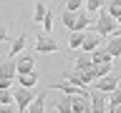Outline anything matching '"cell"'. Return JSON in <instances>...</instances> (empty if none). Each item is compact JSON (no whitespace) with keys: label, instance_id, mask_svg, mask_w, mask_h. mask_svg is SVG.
<instances>
[{"label":"cell","instance_id":"1","mask_svg":"<svg viewBox=\"0 0 121 113\" xmlns=\"http://www.w3.org/2000/svg\"><path fill=\"white\" fill-rule=\"evenodd\" d=\"M116 25H119L116 18H111V15L101 8V10H98V18H96V33H98L101 38H111L113 30H116Z\"/></svg>","mask_w":121,"mask_h":113},{"label":"cell","instance_id":"2","mask_svg":"<svg viewBox=\"0 0 121 113\" xmlns=\"http://www.w3.org/2000/svg\"><path fill=\"white\" fill-rule=\"evenodd\" d=\"M121 78H116V75H101V78H96V81L91 83V85H93V90H98V93H104V96H108V93H111V90H116L121 85Z\"/></svg>","mask_w":121,"mask_h":113},{"label":"cell","instance_id":"3","mask_svg":"<svg viewBox=\"0 0 121 113\" xmlns=\"http://www.w3.org/2000/svg\"><path fill=\"white\" fill-rule=\"evenodd\" d=\"M51 88H53V90H60V93H66V96H81V98H91L88 88H83V85H73V83L63 81V78H60L58 83H53Z\"/></svg>","mask_w":121,"mask_h":113},{"label":"cell","instance_id":"4","mask_svg":"<svg viewBox=\"0 0 121 113\" xmlns=\"http://www.w3.org/2000/svg\"><path fill=\"white\" fill-rule=\"evenodd\" d=\"M13 101H15V105H18V111L20 113H25L28 111V105H30V101H33V93H30V88H18L13 90Z\"/></svg>","mask_w":121,"mask_h":113},{"label":"cell","instance_id":"5","mask_svg":"<svg viewBox=\"0 0 121 113\" xmlns=\"http://www.w3.org/2000/svg\"><path fill=\"white\" fill-rule=\"evenodd\" d=\"M35 50L38 53H58L60 50V43L43 33V35H38V40H35Z\"/></svg>","mask_w":121,"mask_h":113},{"label":"cell","instance_id":"6","mask_svg":"<svg viewBox=\"0 0 121 113\" xmlns=\"http://www.w3.org/2000/svg\"><path fill=\"white\" fill-rule=\"evenodd\" d=\"M88 105L93 108V113H108V101H106V96H104V93H98V90L91 93Z\"/></svg>","mask_w":121,"mask_h":113},{"label":"cell","instance_id":"7","mask_svg":"<svg viewBox=\"0 0 121 113\" xmlns=\"http://www.w3.org/2000/svg\"><path fill=\"white\" fill-rule=\"evenodd\" d=\"M25 43H28V35H25V33H20V38H13V40H10V53H8V55H10V58H18V55L25 50Z\"/></svg>","mask_w":121,"mask_h":113},{"label":"cell","instance_id":"8","mask_svg":"<svg viewBox=\"0 0 121 113\" xmlns=\"http://www.w3.org/2000/svg\"><path fill=\"white\" fill-rule=\"evenodd\" d=\"M15 70H18V75L33 73L35 70V60L30 58V55H20V60H15Z\"/></svg>","mask_w":121,"mask_h":113},{"label":"cell","instance_id":"9","mask_svg":"<svg viewBox=\"0 0 121 113\" xmlns=\"http://www.w3.org/2000/svg\"><path fill=\"white\" fill-rule=\"evenodd\" d=\"M45 101H48V93H40V96H33L28 111L25 113H45Z\"/></svg>","mask_w":121,"mask_h":113},{"label":"cell","instance_id":"10","mask_svg":"<svg viewBox=\"0 0 121 113\" xmlns=\"http://www.w3.org/2000/svg\"><path fill=\"white\" fill-rule=\"evenodd\" d=\"M101 45V35L98 33H86V38H83V45H81V50H86V53H93Z\"/></svg>","mask_w":121,"mask_h":113},{"label":"cell","instance_id":"11","mask_svg":"<svg viewBox=\"0 0 121 113\" xmlns=\"http://www.w3.org/2000/svg\"><path fill=\"white\" fill-rule=\"evenodd\" d=\"M0 78H10V81H15V78H18L15 60H3V63H0Z\"/></svg>","mask_w":121,"mask_h":113},{"label":"cell","instance_id":"12","mask_svg":"<svg viewBox=\"0 0 121 113\" xmlns=\"http://www.w3.org/2000/svg\"><path fill=\"white\" fill-rule=\"evenodd\" d=\"M15 81H18V85H20V88H35L38 73H35V70H33V73H23V75H18Z\"/></svg>","mask_w":121,"mask_h":113},{"label":"cell","instance_id":"13","mask_svg":"<svg viewBox=\"0 0 121 113\" xmlns=\"http://www.w3.org/2000/svg\"><path fill=\"white\" fill-rule=\"evenodd\" d=\"M91 25V15L86 13V10H78V20H76V25H73V30H78V33H86V28H88ZM73 30H71V33H73Z\"/></svg>","mask_w":121,"mask_h":113},{"label":"cell","instance_id":"14","mask_svg":"<svg viewBox=\"0 0 121 113\" xmlns=\"http://www.w3.org/2000/svg\"><path fill=\"white\" fill-rule=\"evenodd\" d=\"M88 55H91V63H93V65H96V63H106V60H113L111 55H108V50L101 48V45H98L93 53H88Z\"/></svg>","mask_w":121,"mask_h":113},{"label":"cell","instance_id":"15","mask_svg":"<svg viewBox=\"0 0 121 113\" xmlns=\"http://www.w3.org/2000/svg\"><path fill=\"white\" fill-rule=\"evenodd\" d=\"M86 108H88V98L71 96V113H83Z\"/></svg>","mask_w":121,"mask_h":113},{"label":"cell","instance_id":"16","mask_svg":"<svg viewBox=\"0 0 121 113\" xmlns=\"http://www.w3.org/2000/svg\"><path fill=\"white\" fill-rule=\"evenodd\" d=\"M83 38H86V33H78V30H73V33L68 35V48H71V50H81Z\"/></svg>","mask_w":121,"mask_h":113},{"label":"cell","instance_id":"17","mask_svg":"<svg viewBox=\"0 0 121 113\" xmlns=\"http://www.w3.org/2000/svg\"><path fill=\"white\" fill-rule=\"evenodd\" d=\"M106 50H108L111 58H121V38H113L111 35V40L106 43Z\"/></svg>","mask_w":121,"mask_h":113},{"label":"cell","instance_id":"18","mask_svg":"<svg viewBox=\"0 0 121 113\" xmlns=\"http://www.w3.org/2000/svg\"><path fill=\"white\" fill-rule=\"evenodd\" d=\"M45 13H48L45 3H43V0H38V3H35V10H33V23H38V25H40V20L45 18Z\"/></svg>","mask_w":121,"mask_h":113},{"label":"cell","instance_id":"19","mask_svg":"<svg viewBox=\"0 0 121 113\" xmlns=\"http://www.w3.org/2000/svg\"><path fill=\"white\" fill-rule=\"evenodd\" d=\"M83 8H86L88 15H93V13H98L104 8V0H83Z\"/></svg>","mask_w":121,"mask_h":113},{"label":"cell","instance_id":"20","mask_svg":"<svg viewBox=\"0 0 121 113\" xmlns=\"http://www.w3.org/2000/svg\"><path fill=\"white\" fill-rule=\"evenodd\" d=\"M60 20H63V25H66L68 30H73L76 20H78V13H71V10H66V13L60 15Z\"/></svg>","mask_w":121,"mask_h":113},{"label":"cell","instance_id":"21","mask_svg":"<svg viewBox=\"0 0 121 113\" xmlns=\"http://www.w3.org/2000/svg\"><path fill=\"white\" fill-rule=\"evenodd\" d=\"M96 78H101V75H108L111 73V68H113V60H106V63H96Z\"/></svg>","mask_w":121,"mask_h":113},{"label":"cell","instance_id":"22","mask_svg":"<svg viewBox=\"0 0 121 113\" xmlns=\"http://www.w3.org/2000/svg\"><path fill=\"white\" fill-rule=\"evenodd\" d=\"M106 101H108V108H116V105H121V85L116 90H111L108 96H106Z\"/></svg>","mask_w":121,"mask_h":113},{"label":"cell","instance_id":"23","mask_svg":"<svg viewBox=\"0 0 121 113\" xmlns=\"http://www.w3.org/2000/svg\"><path fill=\"white\" fill-rule=\"evenodd\" d=\"M106 13L111 15V18H116V20H119V18H121V0H111V3H108V8H106Z\"/></svg>","mask_w":121,"mask_h":113},{"label":"cell","instance_id":"24","mask_svg":"<svg viewBox=\"0 0 121 113\" xmlns=\"http://www.w3.org/2000/svg\"><path fill=\"white\" fill-rule=\"evenodd\" d=\"M93 63H91V58H76L73 60V73H81V70H86V68H91Z\"/></svg>","mask_w":121,"mask_h":113},{"label":"cell","instance_id":"25","mask_svg":"<svg viewBox=\"0 0 121 113\" xmlns=\"http://www.w3.org/2000/svg\"><path fill=\"white\" fill-rule=\"evenodd\" d=\"M40 25H43V33H45V35H51V30H53V13H51V10L45 13V18L40 20Z\"/></svg>","mask_w":121,"mask_h":113},{"label":"cell","instance_id":"26","mask_svg":"<svg viewBox=\"0 0 121 113\" xmlns=\"http://www.w3.org/2000/svg\"><path fill=\"white\" fill-rule=\"evenodd\" d=\"M56 108H58V111H63V113H71V96H66V93H63V98L56 103Z\"/></svg>","mask_w":121,"mask_h":113},{"label":"cell","instance_id":"27","mask_svg":"<svg viewBox=\"0 0 121 113\" xmlns=\"http://www.w3.org/2000/svg\"><path fill=\"white\" fill-rule=\"evenodd\" d=\"M13 101V90H0V105H10Z\"/></svg>","mask_w":121,"mask_h":113},{"label":"cell","instance_id":"28","mask_svg":"<svg viewBox=\"0 0 121 113\" xmlns=\"http://www.w3.org/2000/svg\"><path fill=\"white\" fill-rule=\"evenodd\" d=\"M83 8V0H66V10H71V13H78Z\"/></svg>","mask_w":121,"mask_h":113},{"label":"cell","instance_id":"29","mask_svg":"<svg viewBox=\"0 0 121 113\" xmlns=\"http://www.w3.org/2000/svg\"><path fill=\"white\" fill-rule=\"evenodd\" d=\"M10 85H13L10 78H0V90H10Z\"/></svg>","mask_w":121,"mask_h":113},{"label":"cell","instance_id":"30","mask_svg":"<svg viewBox=\"0 0 121 113\" xmlns=\"http://www.w3.org/2000/svg\"><path fill=\"white\" fill-rule=\"evenodd\" d=\"M0 40H10V38H8V28L3 23H0Z\"/></svg>","mask_w":121,"mask_h":113},{"label":"cell","instance_id":"31","mask_svg":"<svg viewBox=\"0 0 121 113\" xmlns=\"http://www.w3.org/2000/svg\"><path fill=\"white\" fill-rule=\"evenodd\" d=\"M0 113H18V108H13V105H0Z\"/></svg>","mask_w":121,"mask_h":113},{"label":"cell","instance_id":"32","mask_svg":"<svg viewBox=\"0 0 121 113\" xmlns=\"http://www.w3.org/2000/svg\"><path fill=\"white\" fill-rule=\"evenodd\" d=\"M113 38H121V25H116V30H113Z\"/></svg>","mask_w":121,"mask_h":113},{"label":"cell","instance_id":"33","mask_svg":"<svg viewBox=\"0 0 121 113\" xmlns=\"http://www.w3.org/2000/svg\"><path fill=\"white\" fill-rule=\"evenodd\" d=\"M108 113H121V105H116V108H108Z\"/></svg>","mask_w":121,"mask_h":113},{"label":"cell","instance_id":"34","mask_svg":"<svg viewBox=\"0 0 121 113\" xmlns=\"http://www.w3.org/2000/svg\"><path fill=\"white\" fill-rule=\"evenodd\" d=\"M83 113H93V108H91V105H88V108H86V111H83Z\"/></svg>","mask_w":121,"mask_h":113},{"label":"cell","instance_id":"35","mask_svg":"<svg viewBox=\"0 0 121 113\" xmlns=\"http://www.w3.org/2000/svg\"><path fill=\"white\" fill-rule=\"evenodd\" d=\"M53 113H63V111H58V108H56V111H53Z\"/></svg>","mask_w":121,"mask_h":113},{"label":"cell","instance_id":"36","mask_svg":"<svg viewBox=\"0 0 121 113\" xmlns=\"http://www.w3.org/2000/svg\"><path fill=\"white\" fill-rule=\"evenodd\" d=\"M116 23H119V25H121V18H119V20H116Z\"/></svg>","mask_w":121,"mask_h":113}]
</instances>
